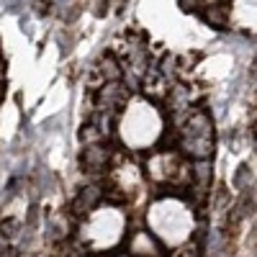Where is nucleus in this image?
I'll use <instances>...</instances> for the list:
<instances>
[{
  "instance_id": "39448f33",
  "label": "nucleus",
  "mask_w": 257,
  "mask_h": 257,
  "mask_svg": "<svg viewBox=\"0 0 257 257\" xmlns=\"http://www.w3.org/2000/svg\"><path fill=\"white\" fill-rule=\"evenodd\" d=\"M98 201H100V190H98L95 185H88V188H82V190L77 193V198H75V203H72V211H75V213H88V211L95 208Z\"/></svg>"
},
{
  "instance_id": "f03ea898",
  "label": "nucleus",
  "mask_w": 257,
  "mask_h": 257,
  "mask_svg": "<svg viewBox=\"0 0 257 257\" xmlns=\"http://www.w3.org/2000/svg\"><path fill=\"white\" fill-rule=\"evenodd\" d=\"M149 221L152 226L167 239H183L188 229H190V213L188 208L175 201V198H165V201H157L152 206V213H149Z\"/></svg>"
},
{
  "instance_id": "6e6552de",
  "label": "nucleus",
  "mask_w": 257,
  "mask_h": 257,
  "mask_svg": "<svg viewBox=\"0 0 257 257\" xmlns=\"http://www.w3.org/2000/svg\"><path fill=\"white\" fill-rule=\"evenodd\" d=\"M193 175H196V180L201 185H208V180H211V162L208 160H196V165H193Z\"/></svg>"
},
{
  "instance_id": "423d86ee",
  "label": "nucleus",
  "mask_w": 257,
  "mask_h": 257,
  "mask_svg": "<svg viewBox=\"0 0 257 257\" xmlns=\"http://www.w3.org/2000/svg\"><path fill=\"white\" fill-rule=\"evenodd\" d=\"M105 162H108V149H100L95 144H90L88 149H85V155H82V165L88 167V170H100Z\"/></svg>"
},
{
  "instance_id": "9b49d317",
  "label": "nucleus",
  "mask_w": 257,
  "mask_h": 257,
  "mask_svg": "<svg viewBox=\"0 0 257 257\" xmlns=\"http://www.w3.org/2000/svg\"><path fill=\"white\" fill-rule=\"evenodd\" d=\"M8 257H16V249H8Z\"/></svg>"
},
{
  "instance_id": "f257e3e1",
  "label": "nucleus",
  "mask_w": 257,
  "mask_h": 257,
  "mask_svg": "<svg viewBox=\"0 0 257 257\" xmlns=\"http://www.w3.org/2000/svg\"><path fill=\"white\" fill-rule=\"evenodd\" d=\"M162 134V116L149 100L134 98L118 118V137L128 149H149Z\"/></svg>"
},
{
  "instance_id": "1a4fd4ad",
  "label": "nucleus",
  "mask_w": 257,
  "mask_h": 257,
  "mask_svg": "<svg viewBox=\"0 0 257 257\" xmlns=\"http://www.w3.org/2000/svg\"><path fill=\"white\" fill-rule=\"evenodd\" d=\"M247 175H249V167H247V165H242V167H239V173H237V180H234V185H237V188H242Z\"/></svg>"
},
{
  "instance_id": "20e7f679",
  "label": "nucleus",
  "mask_w": 257,
  "mask_h": 257,
  "mask_svg": "<svg viewBox=\"0 0 257 257\" xmlns=\"http://www.w3.org/2000/svg\"><path fill=\"white\" fill-rule=\"evenodd\" d=\"M183 147H185V152H190L196 160H208L213 142H211V137H183Z\"/></svg>"
},
{
  "instance_id": "7ed1b4c3",
  "label": "nucleus",
  "mask_w": 257,
  "mask_h": 257,
  "mask_svg": "<svg viewBox=\"0 0 257 257\" xmlns=\"http://www.w3.org/2000/svg\"><path fill=\"white\" fill-rule=\"evenodd\" d=\"M231 21L239 29H254V0H234Z\"/></svg>"
},
{
  "instance_id": "0eeeda50",
  "label": "nucleus",
  "mask_w": 257,
  "mask_h": 257,
  "mask_svg": "<svg viewBox=\"0 0 257 257\" xmlns=\"http://www.w3.org/2000/svg\"><path fill=\"white\" fill-rule=\"evenodd\" d=\"M132 252L139 254V257H157V244L147 231H139L134 237V242H132Z\"/></svg>"
},
{
  "instance_id": "9d476101",
  "label": "nucleus",
  "mask_w": 257,
  "mask_h": 257,
  "mask_svg": "<svg viewBox=\"0 0 257 257\" xmlns=\"http://www.w3.org/2000/svg\"><path fill=\"white\" fill-rule=\"evenodd\" d=\"M13 229H18V221H8V224H3V237H16V231Z\"/></svg>"
}]
</instances>
